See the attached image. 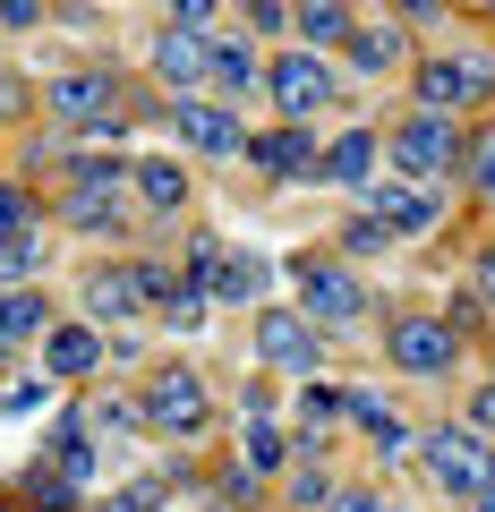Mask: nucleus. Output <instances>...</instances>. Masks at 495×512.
Segmentation results:
<instances>
[{"label": "nucleus", "mask_w": 495, "mask_h": 512, "mask_svg": "<svg viewBox=\"0 0 495 512\" xmlns=\"http://www.w3.org/2000/svg\"><path fill=\"white\" fill-rule=\"evenodd\" d=\"M495 94V52H427L419 60V111H478Z\"/></svg>", "instance_id": "1"}, {"label": "nucleus", "mask_w": 495, "mask_h": 512, "mask_svg": "<svg viewBox=\"0 0 495 512\" xmlns=\"http://www.w3.org/2000/svg\"><path fill=\"white\" fill-rule=\"evenodd\" d=\"M461 154H470V137L453 128V111H410L393 128V163L410 180H444V171H461Z\"/></svg>", "instance_id": "2"}, {"label": "nucleus", "mask_w": 495, "mask_h": 512, "mask_svg": "<svg viewBox=\"0 0 495 512\" xmlns=\"http://www.w3.org/2000/svg\"><path fill=\"white\" fill-rule=\"evenodd\" d=\"M291 282H299V316H308V325H359L367 316V291L333 265V256H291Z\"/></svg>", "instance_id": "3"}, {"label": "nucleus", "mask_w": 495, "mask_h": 512, "mask_svg": "<svg viewBox=\"0 0 495 512\" xmlns=\"http://www.w3.org/2000/svg\"><path fill=\"white\" fill-rule=\"evenodd\" d=\"M419 453H427V478H436V487L453 495V504H470L478 487H495V453L470 436V427H436V436H427Z\"/></svg>", "instance_id": "4"}, {"label": "nucleus", "mask_w": 495, "mask_h": 512, "mask_svg": "<svg viewBox=\"0 0 495 512\" xmlns=\"http://www.w3.org/2000/svg\"><path fill=\"white\" fill-rule=\"evenodd\" d=\"M43 111H52V120H69V128H120L111 120V111H120V77L111 69H69V77H52V86H43Z\"/></svg>", "instance_id": "5"}, {"label": "nucleus", "mask_w": 495, "mask_h": 512, "mask_svg": "<svg viewBox=\"0 0 495 512\" xmlns=\"http://www.w3.org/2000/svg\"><path fill=\"white\" fill-rule=\"evenodd\" d=\"M461 350V333L444 325V316H402V325H385V359L410 367V376H444Z\"/></svg>", "instance_id": "6"}, {"label": "nucleus", "mask_w": 495, "mask_h": 512, "mask_svg": "<svg viewBox=\"0 0 495 512\" xmlns=\"http://www.w3.org/2000/svg\"><path fill=\"white\" fill-rule=\"evenodd\" d=\"M205 410L214 402H205V384L188 376V367H163V376L146 384V427H163V436H197Z\"/></svg>", "instance_id": "7"}, {"label": "nucleus", "mask_w": 495, "mask_h": 512, "mask_svg": "<svg viewBox=\"0 0 495 512\" xmlns=\"http://www.w3.org/2000/svg\"><path fill=\"white\" fill-rule=\"evenodd\" d=\"M325 94H333V69H325L316 52H282V60H274V103H282V120H316Z\"/></svg>", "instance_id": "8"}, {"label": "nucleus", "mask_w": 495, "mask_h": 512, "mask_svg": "<svg viewBox=\"0 0 495 512\" xmlns=\"http://www.w3.org/2000/svg\"><path fill=\"white\" fill-rule=\"evenodd\" d=\"M146 265H103V274H86V316L94 325H129L137 308H146Z\"/></svg>", "instance_id": "9"}, {"label": "nucleus", "mask_w": 495, "mask_h": 512, "mask_svg": "<svg viewBox=\"0 0 495 512\" xmlns=\"http://www.w3.org/2000/svg\"><path fill=\"white\" fill-rule=\"evenodd\" d=\"M248 163L274 171V180H299V171H316V120H282L274 137H248Z\"/></svg>", "instance_id": "10"}, {"label": "nucleus", "mask_w": 495, "mask_h": 512, "mask_svg": "<svg viewBox=\"0 0 495 512\" xmlns=\"http://www.w3.org/2000/svg\"><path fill=\"white\" fill-rule=\"evenodd\" d=\"M257 350H265L274 367H308V376H316V325H308L299 308H265V316H257Z\"/></svg>", "instance_id": "11"}, {"label": "nucleus", "mask_w": 495, "mask_h": 512, "mask_svg": "<svg viewBox=\"0 0 495 512\" xmlns=\"http://www.w3.org/2000/svg\"><path fill=\"white\" fill-rule=\"evenodd\" d=\"M180 137L197 154H248V128H239L231 103H180Z\"/></svg>", "instance_id": "12"}, {"label": "nucleus", "mask_w": 495, "mask_h": 512, "mask_svg": "<svg viewBox=\"0 0 495 512\" xmlns=\"http://www.w3.org/2000/svg\"><path fill=\"white\" fill-rule=\"evenodd\" d=\"M376 197V222L385 231H427V222L444 214V188H427V180H402V188H367Z\"/></svg>", "instance_id": "13"}, {"label": "nucleus", "mask_w": 495, "mask_h": 512, "mask_svg": "<svg viewBox=\"0 0 495 512\" xmlns=\"http://www.w3.org/2000/svg\"><path fill=\"white\" fill-rule=\"evenodd\" d=\"M367 171H376V137L367 128H342L325 146V163H316V180L325 188H367Z\"/></svg>", "instance_id": "14"}, {"label": "nucleus", "mask_w": 495, "mask_h": 512, "mask_svg": "<svg viewBox=\"0 0 495 512\" xmlns=\"http://www.w3.org/2000/svg\"><path fill=\"white\" fill-rule=\"evenodd\" d=\"M43 367H52V376H94V367H103V333L94 325H52L43 333Z\"/></svg>", "instance_id": "15"}, {"label": "nucleus", "mask_w": 495, "mask_h": 512, "mask_svg": "<svg viewBox=\"0 0 495 512\" xmlns=\"http://www.w3.org/2000/svg\"><path fill=\"white\" fill-rule=\"evenodd\" d=\"M154 69H163V86H205V35L197 26H163Z\"/></svg>", "instance_id": "16"}, {"label": "nucleus", "mask_w": 495, "mask_h": 512, "mask_svg": "<svg viewBox=\"0 0 495 512\" xmlns=\"http://www.w3.org/2000/svg\"><path fill=\"white\" fill-rule=\"evenodd\" d=\"M342 52H350V69H367V77H385V69H402V26H350L342 35Z\"/></svg>", "instance_id": "17"}, {"label": "nucleus", "mask_w": 495, "mask_h": 512, "mask_svg": "<svg viewBox=\"0 0 495 512\" xmlns=\"http://www.w3.org/2000/svg\"><path fill=\"white\" fill-rule=\"evenodd\" d=\"M129 188L154 205V214H171V205L188 197V171H180V163H163V154H146V163H129Z\"/></svg>", "instance_id": "18"}, {"label": "nucleus", "mask_w": 495, "mask_h": 512, "mask_svg": "<svg viewBox=\"0 0 495 512\" xmlns=\"http://www.w3.org/2000/svg\"><path fill=\"white\" fill-rule=\"evenodd\" d=\"M205 77H214L222 94H257V60H248V43H205Z\"/></svg>", "instance_id": "19"}, {"label": "nucleus", "mask_w": 495, "mask_h": 512, "mask_svg": "<svg viewBox=\"0 0 495 512\" xmlns=\"http://www.w3.org/2000/svg\"><path fill=\"white\" fill-rule=\"evenodd\" d=\"M350 419H359L367 436H376V453H385V461H393V453H410V427L393 419V410L376 402V393H350Z\"/></svg>", "instance_id": "20"}, {"label": "nucleus", "mask_w": 495, "mask_h": 512, "mask_svg": "<svg viewBox=\"0 0 495 512\" xmlns=\"http://www.w3.org/2000/svg\"><path fill=\"white\" fill-rule=\"evenodd\" d=\"M214 291L222 299H265V291H274V265H265V256H222Z\"/></svg>", "instance_id": "21"}, {"label": "nucleus", "mask_w": 495, "mask_h": 512, "mask_svg": "<svg viewBox=\"0 0 495 512\" xmlns=\"http://www.w3.org/2000/svg\"><path fill=\"white\" fill-rule=\"evenodd\" d=\"M35 265H43V239H35V222H26V231L0 239V282L18 291V282H35Z\"/></svg>", "instance_id": "22"}, {"label": "nucleus", "mask_w": 495, "mask_h": 512, "mask_svg": "<svg viewBox=\"0 0 495 512\" xmlns=\"http://www.w3.org/2000/svg\"><path fill=\"white\" fill-rule=\"evenodd\" d=\"M52 316H43V291H0V333L9 342H26V333H43Z\"/></svg>", "instance_id": "23"}, {"label": "nucleus", "mask_w": 495, "mask_h": 512, "mask_svg": "<svg viewBox=\"0 0 495 512\" xmlns=\"http://www.w3.org/2000/svg\"><path fill=\"white\" fill-rule=\"evenodd\" d=\"M299 26H308V52H316V43H342L350 35V9H342V0H299Z\"/></svg>", "instance_id": "24"}, {"label": "nucleus", "mask_w": 495, "mask_h": 512, "mask_svg": "<svg viewBox=\"0 0 495 512\" xmlns=\"http://www.w3.org/2000/svg\"><path fill=\"white\" fill-rule=\"evenodd\" d=\"M299 419H308V427L350 419V393H342V384H316V376H308V393H299Z\"/></svg>", "instance_id": "25"}, {"label": "nucleus", "mask_w": 495, "mask_h": 512, "mask_svg": "<svg viewBox=\"0 0 495 512\" xmlns=\"http://www.w3.org/2000/svg\"><path fill=\"white\" fill-rule=\"evenodd\" d=\"M52 470L69 478V487H77V478H94V444H86V427H60V444H52Z\"/></svg>", "instance_id": "26"}, {"label": "nucleus", "mask_w": 495, "mask_h": 512, "mask_svg": "<svg viewBox=\"0 0 495 512\" xmlns=\"http://www.w3.org/2000/svg\"><path fill=\"white\" fill-rule=\"evenodd\" d=\"M265 470H282V427L248 419V478H265Z\"/></svg>", "instance_id": "27"}, {"label": "nucleus", "mask_w": 495, "mask_h": 512, "mask_svg": "<svg viewBox=\"0 0 495 512\" xmlns=\"http://www.w3.org/2000/svg\"><path fill=\"white\" fill-rule=\"evenodd\" d=\"M461 171H470V188H478V197L495 205V128H487V137H470V154H461Z\"/></svg>", "instance_id": "28"}, {"label": "nucleus", "mask_w": 495, "mask_h": 512, "mask_svg": "<svg viewBox=\"0 0 495 512\" xmlns=\"http://www.w3.org/2000/svg\"><path fill=\"white\" fill-rule=\"evenodd\" d=\"M163 308H171V325H180V333H197V325H205V291H171Z\"/></svg>", "instance_id": "29"}, {"label": "nucleus", "mask_w": 495, "mask_h": 512, "mask_svg": "<svg viewBox=\"0 0 495 512\" xmlns=\"http://www.w3.org/2000/svg\"><path fill=\"white\" fill-rule=\"evenodd\" d=\"M470 436H495V384H478V393H470Z\"/></svg>", "instance_id": "30"}, {"label": "nucleus", "mask_w": 495, "mask_h": 512, "mask_svg": "<svg viewBox=\"0 0 495 512\" xmlns=\"http://www.w3.org/2000/svg\"><path fill=\"white\" fill-rule=\"evenodd\" d=\"M214 9H222V0H171V26H197V35H205V18H214Z\"/></svg>", "instance_id": "31"}, {"label": "nucleus", "mask_w": 495, "mask_h": 512, "mask_svg": "<svg viewBox=\"0 0 495 512\" xmlns=\"http://www.w3.org/2000/svg\"><path fill=\"white\" fill-rule=\"evenodd\" d=\"M9 231H26V197H18L9 180H0V239H9Z\"/></svg>", "instance_id": "32"}, {"label": "nucleus", "mask_w": 495, "mask_h": 512, "mask_svg": "<svg viewBox=\"0 0 495 512\" xmlns=\"http://www.w3.org/2000/svg\"><path fill=\"white\" fill-rule=\"evenodd\" d=\"M385 239H393L385 222H350V239H342V248H359V256H376V248H385Z\"/></svg>", "instance_id": "33"}, {"label": "nucleus", "mask_w": 495, "mask_h": 512, "mask_svg": "<svg viewBox=\"0 0 495 512\" xmlns=\"http://www.w3.org/2000/svg\"><path fill=\"white\" fill-rule=\"evenodd\" d=\"M325 495H333L325 470H299V478H291V504H325Z\"/></svg>", "instance_id": "34"}, {"label": "nucleus", "mask_w": 495, "mask_h": 512, "mask_svg": "<svg viewBox=\"0 0 495 512\" xmlns=\"http://www.w3.org/2000/svg\"><path fill=\"white\" fill-rule=\"evenodd\" d=\"M35 402H43V384H35V376H18L9 393H0V410H35Z\"/></svg>", "instance_id": "35"}, {"label": "nucleus", "mask_w": 495, "mask_h": 512, "mask_svg": "<svg viewBox=\"0 0 495 512\" xmlns=\"http://www.w3.org/2000/svg\"><path fill=\"white\" fill-rule=\"evenodd\" d=\"M43 18V0H0V26H35Z\"/></svg>", "instance_id": "36"}, {"label": "nucleus", "mask_w": 495, "mask_h": 512, "mask_svg": "<svg viewBox=\"0 0 495 512\" xmlns=\"http://www.w3.org/2000/svg\"><path fill=\"white\" fill-rule=\"evenodd\" d=\"M333 512H376V495H333Z\"/></svg>", "instance_id": "37"}, {"label": "nucleus", "mask_w": 495, "mask_h": 512, "mask_svg": "<svg viewBox=\"0 0 495 512\" xmlns=\"http://www.w3.org/2000/svg\"><path fill=\"white\" fill-rule=\"evenodd\" d=\"M478 291H487V299H495V248H487V256H478Z\"/></svg>", "instance_id": "38"}, {"label": "nucleus", "mask_w": 495, "mask_h": 512, "mask_svg": "<svg viewBox=\"0 0 495 512\" xmlns=\"http://www.w3.org/2000/svg\"><path fill=\"white\" fill-rule=\"evenodd\" d=\"M470 512H495V487H478V495H470Z\"/></svg>", "instance_id": "39"}, {"label": "nucleus", "mask_w": 495, "mask_h": 512, "mask_svg": "<svg viewBox=\"0 0 495 512\" xmlns=\"http://www.w3.org/2000/svg\"><path fill=\"white\" fill-rule=\"evenodd\" d=\"M0 350H9V333H0Z\"/></svg>", "instance_id": "40"}, {"label": "nucleus", "mask_w": 495, "mask_h": 512, "mask_svg": "<svg viewBox=\"0 0 495 512\" xmlns=\"http://www.w3.org/2000/svg\"><path fill=\"white\" fill-rule=\"evenodd\" d=\"M478 9H495V0H478Z\"/></svg>", "instance_id": "41"}]
</instances>
